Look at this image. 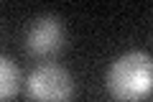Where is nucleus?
<instances>
[{"instance_id": "nucleus-2", "label": "nucleus", "mask_w": 153, "mask_h": 102, "mask_svg": "<svg viewBox=\"0 0 153 102\" xmlns=\"http://www.w3.org/2000/svg\"><path fill=\"white\" fill-rule=\"evenodd\" d=\"M26 95L31 102H69L74 95V77L54 61H41L26 77Z\"/></svg>"}, {"instance_id": "nucleus-1", "label": "nucleus", "mask_w": 153, "mask_h": 102, "mask_svg": "<svg viewBox=\"0 0 153 102\" xmlns=\"http://www.w3.org/2000/svg\"><path fill=\"white\" fill-rule=\"evenodd\" d=\"M105 87L120 102L143 100L153 89V59L146 51H125L107 66Z\"/></svg>"}, {"instance_id": "nucleus-3", "label": "nucleus", "mask_w": 153, "mask_h": 102, "mask_svg": "<svg viewBox=\"0 0 153 102\" xmlns=\"http://www.w3.org/2000/svg\"><path fill=\"white\" fill-rule=\"evenodd\" d=\"M23 43H26V51L36 59H54L66 43V28L59 16L44 13L26 26Z\"/></svg>"}, {"instance_id": "nucleus-4", "label": "nucleus", "mask_w": 153, "mask_h": 102, "mask_svg": "<svg viewBox=\"0 0 153 102\" xmlns=\"http://www.w3.org/2000/svg\"><path fill=\"white\" fill-rule=\"evenodd\" d=\"M21 89V71H18L16 61L3 56L0 59V100L10 102Z\"/></svg>"}]
</instances>
